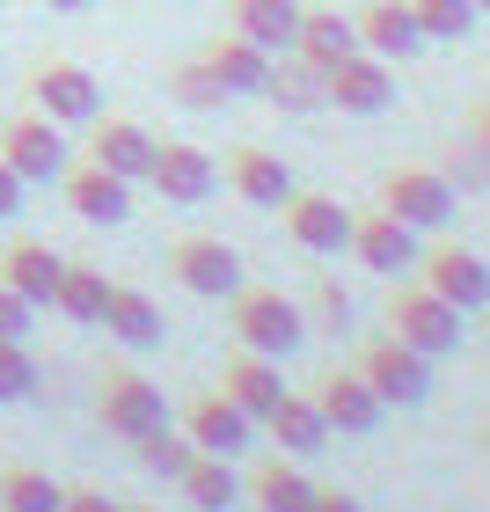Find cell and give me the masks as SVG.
<instances>
[{"instance_id": "d590c367", "label": "cell", "mask_w": 490, "mask_h": 512, "mask_svg": "<svg viewBox=\"0 0 490 512\" xmlns=\"http://www.w3.org/2000/svg\"><path fill=\"white\" fill-rule=\"evenodd\" d=\"M439 176H447L454 191H490V154H483L476 139H469L461 154H447V169H439Z\"/></svg>"}, {"instance_id": "7a4b0ae2", "label": "cell", "mask_w": 490, "mask_h": 512, "mask_svg": "<svg viewBox=\"0 0 490 512\" xmlns=\"http://www.w3.org/2000/svg\"><path fill=\"white\" fill-rule=\"evenodd\" d=\"M373 198H381V213L410 220L417 235H439V227H454V183L439 176L432 161H395V169H381Z\"/></svg>"}, {"instance_id": "bcb514c9", "label": "cell", "mask_w": 490, "mask_h": 512, "mask_svg": "<svg viewBox=\"0 0 490 512\" xmlns=\"http://www.w3.org/2000/svg\"><path fill=\"white\" fill-rule=\"evenodd\" d=\"M483 337H490V308H483Z\"/></svg>"}, {"instance_id": "ab89813d", "label": "cell", "mask_w": 490, "mask_h": 512, "mask_svg": "<svg viewBox=\"0 0 490 512\" xmlns=\"http://www.w3.org/2000/svg\"><path fill=\"white\" fill-rule=\"evenodd\" d=\"M22 191H30V183L8 169V154H0V220H15V213H22Z\"/></svg>"}, {"instance_id": "f6af8a7d", "label": "cell", "mask_w": 490, "mask_h": 512, "mask_svg": "<svg viewBox=\"0 0 490 512\" xmlns=\"http://www.w3.org/2000/svg\"><path fill=\"white\" fill-rule=\"evenodd\" d=\"M476 15H490V0H476Z\"/></svg>"}, {"instance_id": "44dd1931", "label": "cell", "mask_w": 490, "mask_h": 512, "mask_svg": "<svg viewBox=\"0 0 490 512\" xmlns=\"http://www.w3.org/2000/svg\"><path fill=\"white\" fill-rule=\"evenodd\" d=\"M198 59L213 66V81L227 88V96H264V74H271V59H278V52L249 44L242 30H227V37H213V44H205Z\"/></svg>"}, {"instance_id": "ffe728a7", "label": "cell", "mask_w": 490, "mask_h": 512, "mask_svg": "<svg viewBox=\"0 0 490 512\" xmlns=\"http://www.w3.org/2000/svg\"><path fill=\"white\" fill-rule=\"evenodd\" d=\"M242 498H249L256 512H308V505H315V476L300 469L293 454H264V461L249 469Z\"/></svg>"}, {"instance_id": "ba28073f", "label": "cell", "mask_w": 490, "mask_h": 512, "mask_svg": "<svg viewBox=\"0 0 490 512\" xmlns=\"http://www.w3.org/2000/svg\"><path fill=\"white\" fill-rule=\"evenodd\" d=\"M169 278H176L183 293H198V300H235L242 293V256L227 249L220 235H176Z\"/></svg>"}, {"instance_id": "30bf717a", "label": "cell", "mask_w": 490, "mask_h": 512, "mask_svg": "<svg viewBox=\"0 0 490 512\" xmlns=\"http://www.w3.org/2000/svg\"><path fill=\"white\" fill-rule=\"evenodd\" d=\"M59 191H66V205H74V220H88V227H125V220H132V183H125L118 169H103L96 154H88V161H66Z\"/></svg>"}, {"instance_id": "f1b7e54d", "label": "cell", "mask_w": 490, "mask_h": 512, "mask_svg": "<svg viewBox=\"0 0 490 512\" xmlns=\"http://www.w3.org/2000/svg\"><path fill=\"white\" fill-rule=\"evenodd\" d=\"M264 96H271V110H293V118H308V110H330V103H322V74H315L308 59H293V52L271 59Z\"/></svg>"}, {"instance_id": "4316f807", "label": "cell", "mask_w": 490, "mask_h": 512, "mask_svg": "<svg viewBox=\"0 0 490 512\" xmlns=\"http://www.w3.org/2000/svg\"><path fill=\"white\" fill-rule=\"evenodd\" d=\"M227 30H242L264 52H293L300 30V0H227Z\"/></svg>"}, {"instance_id": "277c9868", "label": "cell", "mask_w": 490, "mask_h": 512, "mask_svg": "<svg viewBox=\"0 0 490 512\" xmlns=\"http://www.w3.org/2000/svg\"><path fill=\"white\" fill-rule=\"evenodd\" d=\"M359 374H366V388L381 395V403H395V410H417L432 395V359L417 352V344H403V337H366L359 344Z\"/></svg>"}, {"instance_id": "ee69618b", "label": "cell", "mask_w": 490, "mask_h": 512, "mask_svg": "<svg viewBox=\"0 0 490 512\" xmlns=\"http://www.w3.org/2000/svg\"><path fill=\"white\" fill-rule=\"evenodd\" d=\"M125 512H161V505H125Z\"/></svg>"}, {"instance_id": "5b68a950", "label": "cell", "mask_w": 490, "mask_h": 512, "mask_svg": "<svg viewBox=\"0 0 490 512\" xmlns=\"http://www.w3.org/2000/svg\"><path fill=\"white\" fill-rule=\"evenodd\" d=\"M22 96H30L52 125H96V110H103V81L88 74L81 59H37Z\"/></svg>"}, {"instance_id": "83f0119b", "label": "cell", "mask_w": 490, "mask_h": 512, "mask_svg": "<svg viewBox=\"0 0 490 512\" xmlns=\"http://www.w3.org/2000/svg\"><path fill=\"white\" fill-rule=\"evenodd\" d=\"M264 425H271V439H278V454H315L322 447V439H330V417H322V403H315V395H278V410L264 417Z\"/></svg>"}, {"instance_id": "9c48e42d", "label": "cell", "mask_w": 490, "mask_h": 512, "mask_svg": "<svg viewBox=\"0 0 490 512\" xmlns=\"http://www.w3.org/2000/svg\"><path fill=\"white\" fill-rule=\"evenodd\" d=\"M0 154H8V169L22 183H59L66 176V125H52L44 110H30V118H8V132H0Z\"/></svg>"}, {"instance_id": "4fadbf2b", "label": "cell", "mask_w": 490, "mask_h": 512, "mask_svg": "<svg viewBox=\"0 0 490 512\" xmlns=\"http://www.w3.org/2000/svg\"><path fill=\"white\" fill-rule=\"evenodd\" d=\"M417 271H425V286L439 300H454L461 315L469 308H490V264L469 249V242H432V249H417Z\"/></svg>"}, {"instance_id": "f546056e", "label": "cell", "mask_w": 490, "mask_h": 512, "mask_svg": "<svg viewBox=\"0 0 490 512\" xmlns=\"http://www.w3.org/2000/svg\"><path fill=\"white\" fill-rule=\"evenodd\" d=\"M52 308H59L66 322H103V308H110V278H103L96 264H66Z\"/></svg>"}, {"instance_id": "836d02e7", "label": "cell", "mask_w": 490, "mask_h": 512, "mask_svg": "<svg viewBox=\"0 0 490 512\" xmlns=\"http://www.w3.org/2000/svg\"><path fill=\"white\" fill-rule=\"evenodd\" d=\"M37 359H30V344L22 337H0V403H30L37 395Z\"/></svg>"}, {"instance_id": "8fae6325", "label": "cell", "mask_w": 490, "mask_h": 512, "mask_svg": "<svg viewBox=\"0 0 490 512\" xmlns=\"http://www.w3.org/2000/svg\"><path fill=\"white\" fill-rule=\"evenodd\" d=\"M147 183L169 205H205L220 191V154H205V147H191V139H154V169H147Z\"/></svg>"}, {"instance_id": "7c38bea8", "label": "cell", "mask_w": 490, "mask_h": 512, "mask_svg": "<svg viewBox=\"0 0 490 512\" xmlns=\"http://www.w3.org/2000/svg\"><path fill=\"white\" fill-rule=\"evenodd\" d=\"M278 220H286V235L293 249H308V256H337V249H352V205H337L330 191H293L286 205H278Z\"/></svg>"}, {"instance_id": "8d00e7d4", "label": "cell", "mask_w": 490, "mask_h": 512, "mask_svg": "<svg viewBox=\"0 0 490 512\" xmlns=\"http://www.w3.org/2000/svg\"><path fill=\"white\" fill-rule=\"evenodd\" d=\"M30 322H37V308L8 286V278H0V337H22V344H30Z\"/></svg>"}, {"instance_id": "8992f818", "label": "cell", "mask_w": 490, "mask_h": 512, "mask_svg": "<svg viewBox=\"0 0 490 512\" xmlns=\"http://www.w3.org/2000/svg\"><path fill=\"white\" fill-rule=\"evenodd\" d=\"M96 425L110 432V439H125V447H139L147 432H161L169 425V403H161V388L147 381V374H103V388H96Z\"/></svg>"}, {"instance_id": "60d3db41", "label": "cell", "mask_w": 490, "mask_h": 512, "mask_svg": "<svg viewBox=\"0 0 490 512\" xmlns=\"http://www.w3.org/2000/svg\"><path fill=\"white\" fill-rule=\"evenodd\" d=\"M308 512H366V505H359L352 491H337V483H315V505H308Z\"/></svg>"}, {"instance_id": "74e56055", "label": "cell", "mask_w": 490, "mask_h": 512, "mask_svg": "<svg viewBox=\"0 0 490 512\" xmlns=\"http://www.w3.org/2000/svg\"><path fill=\"white\" fill-rule=\"evenodd\" d=\"M308 300H315V315L330 322V330H344V322H352V300H344L337 278H315V293H308Z\"/></svg>"}, {"instance_id": "6da1fadb", "label": "cell", "mask_w": 490, "mask_h": 512, "mask_svg": "<svg viewBox=\"0 0 490 512\" xmlns=\"http://www.w3.org/2000/svg\"><path fill=\"white\" fill-rule=\"evenodd\" d=\"M227 330H235L242 352H264V359H293L308 344V315H300L293 293L278 286H242L235 308H227Z\"/></svg>"}, {"instance_id": "1f68e13d", "label": "cell", "mask_w": 490, "mask_h": 512, "mask_svg": "<svg viewBox=\"0 0 490 512\" xmlns=\"http://www.w3.org/2000/svg\"><path fill=\"white\" fill-rule=\"evenodd\" d=\"M417 30H425V44H461L476 30V0H410Z\"/></svg>"}, {"instance_id": "e575fe53", "label": "cell", "mask_w": 490, "mask_h": 512, "mask_svg": "<svg viewBox=\"0 0 490 512\" xmlns=\"http://www.w3.org/2000/svg\"><path fill=\"white\" fill-rule=\"evenodd\" d=\"M169 96H176L183 110H220V103H227V88L213 81V66H205V59H183L176 74H169Z\"/></svg>"}, {"instance_id": "5bb4252c", "label": "cell", "mask_w": 490, "mask_h": 512, "mask_svg": "<svg viewBox=\"0 0 490 512\" xmlns=\"http://www.w3.org/2000/svg\"><path fill=\"white\" fill-rule=\"evenodd\" d=\"M183 432H191V447L198 454H249V439H256V417L235 403L227 388H213V395H198L191 410H183Z\"/></svg>"}, {"instance_id": "4dcf8cb0", "label": "cell", "mask_w": 490, "mask_h": 512, "mask_svg": "<svg viewBox=\"0 0 490 512\" xmlns=\"http://www.w3.org/2000/svg\"><path fill=\"white\" fill-rule=\"evenodd\" d=\"M191 432H169V425H161V432H147V439H139V447H132V461H139V476H154V483H176L183 469H191Z\"/></svg>"}, {"instance_id": "7bdbcfd3", "label": "cell", "mask_w": 490, "mask_h": 512, "mask_svg": "<svg viewBox=\"0 0 490 512\" xmlns=\"http://www.w3.org/2000/svg\"><path fill=\"white\" fill-rule=\"evenodd\" d=\"M44 8H52V15H81L88 0H44Z\"/></svg>"}, {"instance_id": "d6986e66", "label": "cell", "mask_w": 490, "mask_h": 512, "mask_svg": "<svg viewBox=\"0 0 490 512\" xmlns=\"http://www.w3.org/2000/svg\"><path fill=\"white\" fill-rule=\"evenodd\" d=\"M88 154H96L103 169H118L125 183H147V169H154V132L139 125V118H103V110H96V125H88Z\"/></svg>"}, {"instance_id": "52a82bcc", "label": "cell", "mask_w": 490, "mask_h": 512, "mask_svg": "<svg viewBox=\"0 0 490 512\" xmlns=\"http://www.w3.org/2000/svg\"><path fill=\"white\" fill-rule=\"evenodd\" d=\"M322 103L344 110V118H381L395 103V66L359 44V52H344L337 66H322Z\"/></svg>"}, {"instance_id": "484cf974", "label": "cell", "mask_w": 490, "mask_h": 512, "mask_svg": "<svg viewBox=\"0 0 490 512\" xmlns=\"http://www.w3.org/2000/svg\"><path fill=\"white\" fill-rule=\"evenodd\" d=\"M176 491H183L191 512H235L242 505V476H235L227 454H191V469L176 476Z\"/></svg>"}, {"instance_id": "d6a6232c", "label": "cell", "mask_w": 490, "mask_h": 512, "mask_svg": "<svg viewBox=\"0 0 490 512\" xmlns=\"http://www.w3.org/2000/svg\"><path fill=\"white\" fill-rule=\"evenodd\" d=\"M66 483H52L44 469H8L0 476V512H59Z\"/></svg>"}, {"instance_id": "2e32d148", "label": "cell", "mask_w": 490, "mask_h": 512, "mask_svg": "<svg viewBox=\"0 0 490 512\" xmlns=\"http://www.w3.org/2000/svg\"><path fill=\"white\" fill-rule=\"evenodd\" d=\"M352 30H359L366 52H373V59H388V66H410L417 52H425V30H417L410 0H359Z\"/></svg>"}, {"instance_id": "603a6c76", "label": "cell", "mask_w": 490, "mask_h": 512, "mask_svg": "<svg viewBox=\"0 0 490 512\" xmlns=\"http://www.w3.org/2000/svg\"><path fill=\"white\" fill-rule=\"evenodd\" d=\"M59 271H66V256H52L44 242H8L0 249V278H8V286L30 300V308H52V293H59Z\"/></svg>"}, {"instance_id": "7402d4cb", "label": "cell", "mask_w": 490, "mask_h": 512, "mask_svg": "<svg viewBox=\"0 0 490 512\" xmlns=\"http://www.w3.org/2000/svg\"><path fill=\"white\" fill-rule=\"evenodd\" d=\"M103 330L118 337L125 352H154V344L169 337V315H161V300H154V293H139V286H110Z\"/></svg>"}, {"instance_id": "f35d334b", "label": "cell", "mask_w": 490, "mask_h": 512, "mask_svg": "<svg viewBox=\"0 0 490 512\" xmlns=\"http://www.w3.org/2000/svg\"><path fill=\"white\" fill-rule=\"evenodd\" d=\"M59 512H125V505L110 498V491H96V483H74V491L59 498Z\"/></svg>"}, {"instance_id": "3957f363", "label": "cell", "mask_w": 490, "mask_h": 512, "mask_svg": "<svg viewBox=\"0 0 490 512\" xmlns=\"http://www.w3.org/2000/svg\"><path fill=\"white\" fill-rule=\"evenodd\" d=\"M388 337H403L425 359H439V352H454V344H461V308H454V300H439L425 278H410V286L388 293Z\"/></svg>"}, {"instance_id": "7dc6e473", "label": "cell", "mask_w": 490, "mask_h": 512, "mask_svg": "<svg viewBox=\"0 0 490 512\" xmlns=\"http://www.w3.org/2000/svg\"><path fill=\"white\" fill-rule=\"evenodd\" d=\"M483 454H490V425H483Z\"/></svg>"}, {"instance_id": "cb8c5ba5", "label": "cell", "mask_w": 490, "mask_h": 512, "mask_svg": "<svg viewBox=\"0 0 490 512\" xmlns=\"http://www.w3.org/2000/svg\"><path fill=\"white\" fill-rule=\"evenodd\" d=\"M220 388L235 395V403L256 417V425H264V417L278 410V395H286V381H278V359H264V352H242V344H235V359H227Z\"/></svg>"}, {"instance_id": "9a60e30c", "label": "cell", "mask_w": 490, "mask_h": 512, "mask_svg": "<svg viewBox=\"0 0 490 512\" xmlns=\"http://www.w3.org/2000/svg\"><path fill=\"white\" fill-rule=\"evenodd\" d=\"M220 176H227V191H235L242 205H264V213H278V205L300 191L293 169H286L271 147H227V154H220Z\"/></svg>"}, {"instance_id": "ac0fdd59", "label": "cell", "mask_w": 490, "mask_h": 512, "mask_svg": "<svg viewBox=\"0 0 490 512\" xmlns=\"http://www.w3.org/2000/svg\"><path fill=\"white\" fill-rule=\"evenodd\" d=\"M315 403H322V417H330V432H352V439H366L373 425H381V395H373L366 388V374H359V366H337V374H322L315 388Z\"/></svg>"}, {"instance_id": "b9f144b4", "label": "cell", "mask_w": 490, "mask_h": 512, "mask_svg": "<svg viewBox=\"0 0 490 512\" xmlns=\"http://www.w3.org/2000/svg\"><path fill=\"white\" fill-rule=\"evenodd\" d=\"M469 139L490 154V96H483V103H469Z\"/></svg>"}, {"instance_id": "e0dca14e", "label": "cell", "mask_w": 490, "mask_h": 512, "mask_svg": "<svg viewBox=\"0 0 490 512\" xmlns=\"http://www.w3.org/2000/svg\"><path fill=\"white\" fill-rule=\"evenodd\" d=\"M352 256H359L373 278H403V271L417 264V227L373 205V213H359V220H352Z\"/></svg>"}, {"instance_id": "d4e9b609", "label": "cell", "mask_w": 490, "mask_h": 512, "mask_svg": "<svg viewBox=\"0 0 490 512\" xmlns=\"http://www.w3.org/2000/svg\"><path fill=\"white\" fill-rule=\"evenodd\" d=\"M344 52H359V30H352V15H337V8H300L293 59H308L315 74H322V66H337Z\"/></svg>"}]
</instances>
